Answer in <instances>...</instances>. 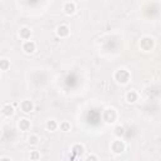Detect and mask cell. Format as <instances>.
I'll list each match as a JSON object with an SVG mask.
<instances>
[{
    "mask_svg": "<svg viewBox=\"0 0 161 161\" xmlns=\"http://www.w3.org/2000/svg\"><path fill=\"white\" fill-rule=\"evenodd\" d=\"M115 79L121 84H126L130 81V73L126 69H120L115 73Z\"/></svg>",
    "mask_w": 161,
    "mask_h": 161,
    "instance_id": "obj_1",
    "label": "cell"
},
{
    "mask_svg": "<svg viewBox=\"0 0 161 161\" xmlns=\"http://www.w3.org/2000/svg\"><path fill=\"white\" fill-rule=\"evenodd\" d=\"M20 108H22V111H23L24 113H29V112H32V111H33L34 104H33V102H32V101L25 99V101H23V102L20 103Z\"/></svg>",
    "mask_w": 161,
    "mask_h": 161,
    "instance_id": "obj_2",
    "label": "cell"
},
{
    "mask_svg": "<svg viewBox=\"0 0 161 161\" xmlns=\"http://www.w3.org/2000/svg\"><path fill=\"white\" fill-rule=\"evenodd\" d=\"M23 50L25 53H28V54L34 53L35 52V43L33 40H25L24 44H23Z\"/></svg>",
    "mask_w": 161,
    "mask_h": 161,
    "instance_id": "obj_3",
    "label": "cell"
},
{
    "mask_svg": "<svg viewBox=\"0 0 161 161\" xmlns=\"http://www.w3.org/2000/svg\"><path fill=\"white\" fill-rule=\"evenodd\" d=\"M111 148H112V151L115 152V153H121V152H123L125 151V143L122 142V141H115L113 143H112V146H111Z\"/></svg>",
    "mask_w": 161,
    "mask_h": 161,
    "instance_id": "obj_4",
    "label": "cell"
},
{
    "mask_svg": "<svg viewBox=\"0 0 161 161\" xmlns=\"http://www.w3.org/2000/svg\"><path fill=\"white\" fill-rule=\"evenodd\" d=\"M57 34L61 37V38H67L69 35V28L67 25H59L57 28Z\"/></svg>",
    "mask_w": 161,
    "mask_h": 161,
    "instance_id": "obj_5",
    "label": "cell"
},
{
    "mask_svg": "<svg viewBox=\"0 0 161 161\" xmlns=\"http://www.w3.org/2000/svg\"><path fill=\"white\" fill-rule=\"evenodd\" d=\"M19 35H20V38H22V39H24V40H29V39H30V37H32V30H30L29 28L24 27V28H22V29H20Z\"/></svg>",
    "mask_w": 161,
    "mask_h": 161,
    "instance_id": "obj_6",
    "label": "cell"
},
{
    "mask_svg": "<svg viewBox=\"0 0 161 161\" xmlns=\"http://www.w3.org/2000/svg\"><path fill=\"white\" fill-rule=\"evenodd\" d=\"M2 113H3L4 116H7V117L13 116V113H14V107H13V106H10V104H5V106H3V108H2Z\"/></svg>",
    "mask_w": 161,
    "mask_h": 161,
    "instance_id": "obj_7",
    "label": "cell"
},
{
    "mask_svg": "<svg viewBox=\"0 0 161 161\" xmlns=\"http://www.w3.org/2000/svg\"><path fill=\"white\" fill-rule=\"evenodd\" d=\"M64 10H66V13H67V14H72V13H74V10H76V3H73V2H68V3H66V4H64Z\"/></svg>",
    "mask_w": 161,
    "mask_h": 161,
    "instance_id": "obj_8",
    "label": "cell"
},
{
    "mask_svg": "<svg viewBox=\"0 0 161 161\" xmlns=\"http://www.w3.org/2000/svg\"><path fill=\"white\" fill-rule=\"evenodd\" d=\"M126 99H127V102H130V103L136 102V101H137V93H136L135 91H130V92H127V94H126Z\"/></svg>",
    "mask_w": 161,
    "mask_h": 161,
    "instance_id": "obj_9",
    "label": "cell"
},
{
    "mask_svg": "<svg viewBox=\"0 0 161 161\" xmlns=\"http://www.w3.org/2000/svg\"><path fill=\"white\" fill-rule=\"evenodd\" d=\"M29 127H30V122H29L27 118L20 120V122H19V128H20V130H23V131H28V130H29Z\"/></svg>",
    "mask_w": 161,
    "mask_h": 161,
    "instance_id": "obj_10",
    "label": "cell"
},
{
    "mask_svg": "<svg viewBox=\"0 0 161 161\" xmlns=\"http://www.w3.org/2000/svg\"><path fill=\"white\" fill-rule=\"evenodd\" d=\"M9 67H10V63L8 59H5V58L0 59V71H8Z\"/></svg>",
    "mask_w": 161,
    "mask_h": 161,
    "instance_id": "obj_11",
    "label": "cell"
},
{
    "mask_svg": "<svg viewBox=\"0 0 161 161\" xmlns=\"http://www.w3.org/2000/svg\"><path fill=\"white\" fill-rule=\"evenodd\" d=\"M47 128H48V131H52L53 132V131H56L58 128V123L56 121H53V120L52 121H48L47 122Z\"/></svg>",
    "mask_w": 161,
    "mask_h": 161,
    "instance_id": "obj_12",
    "label": "cell"
},
{
    "mask_svg": "<svg viewBox=\"0 0 161 161\" xmlns=\"http://www.w3.org/2000/svg\"><path fill=\"white\" fill-rule=\"evenodd\" d=\"M72 152H73L74 155H77V156L82 155V153H83V146H82V145H74L73 148H72Z\"/></svg>",
    "mask_w": 161,
    "mask_h": 161,
    "instance_id": "obj_13",
    "label": "cell"
},
{
    "mask_svg": "<svg viewBox=\"0 0 161 161\" xmlns=\"http://www.w3.org/2000/svg\"><path fill=\"white\" fill-rule=\"evenodd\" d=\"M59 127H61V130H62L63 132H68V131L71 130V125H69L68 122H62V123L59 125Z\"/></svg>",
    "mask_w": 161,
    "mask_h": 161,
    "instance_id": "obj_14",
    "label": "cell"
},
{
    "mask_svg": "<svg viewBox=\"0 0 161 161\" xmlns=\"http://www.w3.org/2000/svg\"><path fill=\"white\" fill-rule=\"evenodd\" d=\"M40 158V153L38 151H32L30 152V160L32 161H38Z\"/></svg>",
    "mask_w": 161,
    "mask_h": 161,
    "instance_id": "obj_15",
    "label": "cell"
},
{
    "mask_svg": "<svg viewBox=\"0 0 161 161\" xmlns=\"http://www.w3.org/2000/svg\"><path fill=\"white\" fill-rule=\"evenodd\" d=\"M38 141H39V138H38L37 135H32V136L29 137V143H30V145H37Z\"/></svg>",
    "mask_w": 161,
    "mask_h": 161,
    "instance_id": "obj_16",
    "label": "cell"
},
{
    "mask_svg": "<svg viewBox=\"0 0 161 161\" xmlns=\"http://www.w3.org/2000/svg\"><path fill=\"white\" fill-rule=\"evenodd\" d=\"M86 161H98V158H97L96 155H88L86 157Z\"/></svg>",
    "mask_w": 161,
    "mask_h": 161,
    "instance_id": "obj_17",
    "label": "cell"
},
{
    "mask_svg": "<svg viewBox=\"0 0 161 161\" xmlns=\"http://www.w3.org/2000/svg\"><path fill=\"white\" fill-rule=\"evenodd\" d=\"M116 135H123V127H121V126H118L117 128H116Z\"/></svg>",
    "mask_w": 161,
    "mask_h": 161,
    "instance_id": "obj_18",
    "label": "cell"
},
{
    "mask_svg": "<svg viewBox=\"0 0 161 161\" xmlns=\"http://www.w3.org/2000/svg\"><path fill=\"white\" fill-rule=\"evenodd\" d=\"M0 161H10V158L9 157H2V158H0Z\"/></svg>",
    "mask_w": 161,
    "mask_h": 161,
    "instance_id": "obj_19",
    "label": "cell"
},
{
    "mask_svg": "<svg viewBox=\"0 0 161 161\" xmlns=\"http://www.w3.org/2000/svg\"><path fill=\"white\" fill-rule=\"evenodd\" d=\"M0 136H2V130H0Z\"/></svg>",
    "mask_w": 161,
    "mask_h": 161,
    "instance_id": "obj_20",
    "label": "cell"
}]
</instances>
